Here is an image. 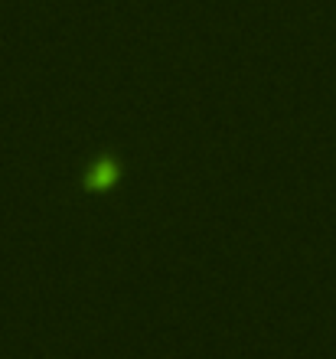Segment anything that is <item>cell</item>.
<instances>
[{"label": "cell", "instance_id": "6da1fadb", "mask_svg": "<svg viewBox=\"0 0 336 359\" xmlns=\"http://www.w3.org/2000/svg\"><path fill=\"white\" fill-rule=\"evenodd\" d=\"M118 183V163L112 157H102V161H95V167L85 173V189H95V193H102V189H112Z\"/></svg>", "mask_w": 336, "mask_h": 359}]
</instances>
